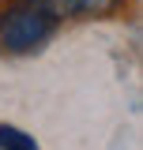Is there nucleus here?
<instances>
[{"instance_id": "1", "label": "nucleus", "mask_w": 143, "mask_h": 150, "mask_svg": "<svg viewBox=\"0 0 143 150\" xmlns=\"http://www.w3.org/2000/svg\"><path fill=\"white\" fill-rule=\"evenodd\" d=\"M60 23L56 0H15L0 11V45L8 53H30Z\"/></svg>"}, {"instance_id": "2", "label": "nucleus", "mask_w": 143, "mask_h": 150, "mask_svg": "<svg viewBox=\"0 0 143 150\" xmlns=\"http://www.w3.org/2000/svg\"><path fill=\"white\" fill-rule=\"evenodd\" d=\"M0 150H38L34 135L11 128V124H0Z\"/></svg>"}]
</instances>
